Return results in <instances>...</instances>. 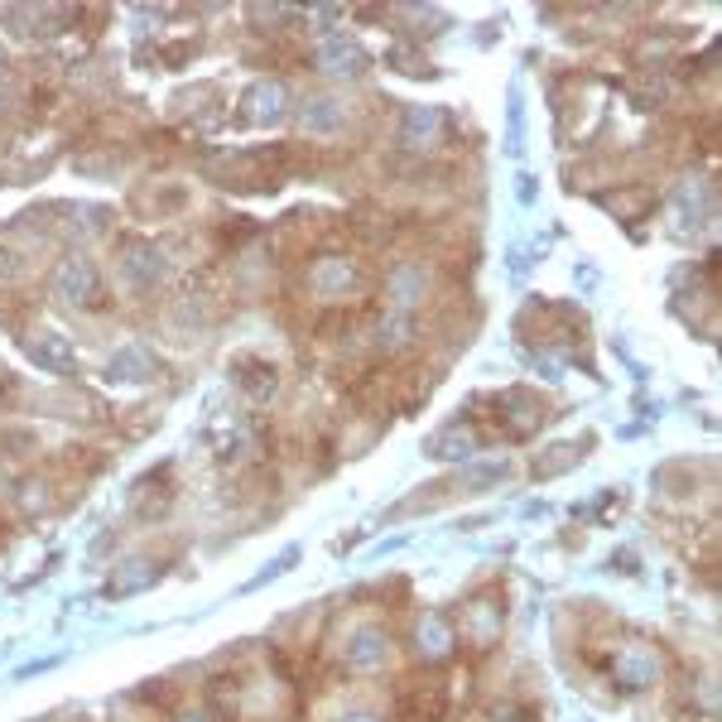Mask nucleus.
Listing matches in <instances>:
<instances>
[{
	"instance_id": "f257e3e1",
	"label": "nucleus",
	"mask_w": 722,
	"mask_h": 722,
	"mask_svg": "<svg viewBox=\"0 0 722 722\" xmlns=\"http://www.w3.org/2000/svg\"><path fill=\"white\" fill-rule=\"evenodd\" d=\"M482 448V439H477V429H463V425H448V429H439L433 439L425 443V453L433 463H468L472 453Z\"/></svg>"
},
{
	"instance_id": "f03ea898",
	"label": "nucleus",
	"mask_w": 722,
	"mask_h": 722,
	"mask_svg": "<svg viewBox=\"0 0 722 722\" xmlns=\"http://www.w3.org/2000/svg\"><path fill=\"white\" fill-rule=\"evenodd\" d=\"M612 670H617V680L626 684V688H650L655 684V674H660V660H655V650L650 646H626V650H617V660H612Z\"/></svg>"
},
{
	"instance_id": "7ed1b4c3",
	"label": "nucleus",
	"mask_w": 722,
	"mask_h": 722,
	"mask_svg": "<svg viewBox=\"0 0 722 722\" xmlns=\"http://www.w3.org/2000/svg\"><path fill=\"white\" fill-rule=\"evenodd\" d=\"M29 357H35L43 371H53V376H73L77 371V352H73V342L68 338H59V332H39L35 342H29Z\"/></svg>"
},
{
	"instance_id": "20e7f679",
	"label": "nucleus",
	"mask_w": 722,
	"mask_h": 722,
	"mask_svg": "<svg viewBox=\"0 0 722 722\" xmlns=\"http://www.w3.org/2000/svg\"><path fill=\"white\" fill-rule=\"evenodd\" d=\"M385 655H391V641H385V631L362 626L357 636H352V646H347V664H352V670H381Z\"/></svg>"
},
{
	"instance_id": "39448f33",
	"label": "nucleus",
	"mask_w": 722,
	"mask_h": 722,
	"mask_svg": "<svg viewBox=\"0 0 722 722\" xmlns=\"http://www.w3.org/2000/svg\"><path fill=\"white\" fill-rule=\"evenodd\" d=\"M502 607H492V603H472V607H463V636L477 641V646H486V641H496V631H502Z\"/></svg>"
},
{
	"instance_id": "423d86ee",
	"label": "nucleus",
	"mask_w": 722,
	"mask_h": 722,
	"mask_svg": "<svg viewBox=\"0 0 722 722\" xmlns=\"http://www.w3.org/2000/svg\"><path fill=\"white\" fill-rule=\"evenodd\" d=\"M453 646H458V636H453L448 617L429 612L425 621H419V655H425V660H443Z\"/></svg>"
},
{
	"instance_id": "0eeeda50",
	"label": "nucleus",
	"mask_w": 722,
	"mask_h": 722,
	"mask_svg": "<svg viewBox=\"0 0 722 722\" xmlns=\"http://www.w3.org/2000/svg\"><path fill=\"white\" fill-rule=\"evenodd\" d=\"M59 294L63 299H87V294H97V270L87 261H68L63 265V275H59Z\"/></svg>"
},
{
	"instance_id": "6e6552de",
	"label": "nucleus",
	"mask_w": 722,
	"mask_h": 722,
	"mask_svg": "<svg viewBox=\"0 0 722 722\" xmlns=\"http://www.w3.org/2000/svg\"><path fill=\"white\" fill-rule=\"evenodd\" d=\"M342 722H381V718H376V713H347Z\"/></svg>"
},
{
	"instance_id": "1a4fd4ad",
	"label": "nucleus",
	"mask_w": 722,
	"mask_h": 722,
	"mask_svg": "<svg viewBox=\"0 0 722 722\" xmlns=\"http://www.w3.org/2000/svg\"><path fill=\"white\" fill-rule=\"evenodd\" d=\"M183 722H203V718H183Z\"/></svg>"
}]
</instances>
